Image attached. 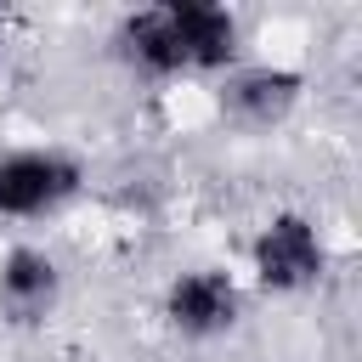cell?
I'll use <instances>...</instances> for the list:
<instances>
[{"label": "cell", "instance_id": "3", "mask_svg": "<svg viewBox=\"0 0 362 362\" xmlns=\"http://www.w3.org/2000/svg\"><path fill=\"white\" fill-rule=\"evenodd\" d=\"M158 317L170 334L181 339H226L238 322H243V288L226 266H187L164 283V300H158Z\"/></svg>", "mask_w": 362, "mask_h": 362}, {"label": "cell", "instance_id": "7", "mask_svg": "<svg viewBox=\"0 0 362 362\" xmlns=\"http://www.w3.org/2000/svg\"><path fill=\"white\" fill-rule=\"evenodd\" d=\"M175 11V28H181V51H187V79L209 74H232L243 62V23L232 6H215V0H170Z\"/></svg>", "mask_w": 362, "mask_h": 362}, {"label": "cell", "instance_id": "2", "mask_svg": "<svg viewBox=\"0 0 362 362\" xmlns=\"http://www.w3.org/2000/svg\"><path fill=\"white\" fill-rule=\"evenodd\" d=\"M85 192V158L68 147H6L0 153V221H45Z\"/></svg>", "mask_w": 362, "mask_h": 362}, {"label": "cell", "instance_id": "5", "mask_svg": "<svg viewBox=\"0 0 362 362\" xmlns=\"http://www.w3.org/2000/svg\"><path fill=\"white\" fill-rule=\"evenodd\" d=\"M62 305V266L40 243H11L0 255V317L11 328H40Z\"/></svg>", "mask_w": 362, "mask_h": 362}, {"label": "cell", "instance_id": "8", "mask_svg": "<svg viewBox=\"0 0 362 362\" xmlns=\"http://www.w3.org/2000/svg\"><path fill=\"white\" fill-rule=\"evenodd\" d=\"M0 51H6V17H0Z\"/></svg>", "mask_w": 362, "mask_h": 362}, {"label": "cell", "instance_id": "4", "mask_svg": "<svg viewBox=\"0 0 362 362\" xmlns=\"http://www.w3.org/2000/svg\"><path fill=\"white\" fill-rule=\"evenodd\" d=\"M221 113L249 130V136H266V130H283L300 102H305V74L288 68V62H238L232 74H221V90H215Z\"/></svg>", "mask_w": 362, "mask_h": 362}, {"label": "cell", "instance_id": "6", "mask_svg": "<svg viewBox=\"0 0 362 362\" xmlns=\"http://www.w3.org/2000/svg\"><path fill=\"white\" fill-rule=\"evenodd\" d=\"M113 57L141 74V79H187V51H181V28H175V11L170 0L164 6H141V11H124L113 23Z\"/></svg>", "mask_w": 362, "mask_h": 362}, {"label": "cell", "instance_id": "1", "mask_svg": "<svg viewBox=\"0 0 362 362\" xmlns=\"http://www.w3.org/2000/svg\"><path fill=\"white\" fill-rule=\"evenodd\" d=\"M249 272L266 294H305L328 272V238L305 209H277L249 238Z\"/></svg>", "mask_w": 362, "mask_h": 362}]
</instances>
